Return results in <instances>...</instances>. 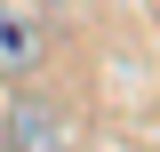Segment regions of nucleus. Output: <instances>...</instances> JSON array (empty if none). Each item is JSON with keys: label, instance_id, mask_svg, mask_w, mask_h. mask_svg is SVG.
Here are the masks:
<instances>
[{"label": "nucleus", "instance_id": "nucleus-1", "mask_svg": "<svg viewBox=\"0 0 160 152\" xmlns=\"http://www.w3.org/2000/svg\"><path fill=\"white\" fill-rule=\"evenodd\" d=\"M64 136H72V120H64L56 96H8V112H0V152H64Z\"/></svg>", "mask_w": 160, "mask_h": 152}, {"label": "nucleus", "instance_id": "nucleus-2", "mask_svg": "<svg viewBox=\"0 0 160 152\" xmlns=\"http://www.w3.org/2000/svg\"><path fill=\"white\" fill-rule=\"evenodd\" d=\"M48 64V16H32L24 0H0V80H32Z\"/></svg>", "mask_w": 160, "mask_h": 152}]
</instances>
